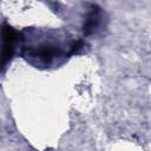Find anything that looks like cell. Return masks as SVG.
Listing matches in <instances>:
<instances>
[{"label":"cell","instance_id":"6da1fadb","mask_svg":"<svg viewBox=\"0 0 151 151\" xmlns=\"http://www.w3.org/2000/svg\"><path fill=\"white\" fill-rule=\"evenodd\" d=\"M18 38V32L14 31L12 27L4 25L2 28V39H4V48H2V66L11 59L14 50V44Z\"/></svg>","mask_w":151,"mask_h":151},{"label":"cell","instance_id":"7a4b0ae2","mask_svg":"<svg viewBox=\"0 0 151 151\" xmlns=\"http://www.w3.org/2000/svg\"><path fill=\"white\" fill-rule=\"evenodd\" d=\"M96 6H93V9L91 11V13L87 15L86 20H85V24H84V33L87 35V34H91L96 27L98 26L99 24V9H94Z\"/></svg>","mask_w":151,"mask_h":151},{"label":"cell","instance_id":"3957f363","mask_svg":"<svg viewBox=\"0 0 151 151\" xmlns=\"http://www.w3.org/2000/svg\"><path fill=\"white\" fill-rule=\"evenodd\" d=\"M81 47H83V41H81V40H77V41H74V42L71 45V51H70V53H71V54H74V53H77L79 50H81Z\"/></svg>","mask_w":151,"mask_h":151}]
</instances>
